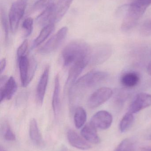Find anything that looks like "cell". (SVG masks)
I'll use <instances>...</instances> for the list:
<instances>
[{
    "mask_svg": "<svg viewBox=\"0 0 151 151\" xmlns=\"http://www.w3.org/2000/svg\"><path fill=\"white\" fill-rule=\"evenodd\" d=\"M107 73L99 71H92L81 77L75 82L69 89V98L71 108H72L78 99L85 90L95 87L106 80Z\"/></svg>",
    "mask_w": 151,
    "mask_h": 151,
    "instance_id": "obj_1",
    "label": "cell"
},
{
    "mask_svg": "<svg viewBox=\"0 0 151 151\" xmlns=\"http://www.w3.org/2000/svg\"><path fill=\"white\" fill-rule=\"evenodd\" d=\"M90 49L88 45L82 41H74L67 44L62 51L63 65L65 67L83 61H90Z\"/></svg>",
    "mask_w": 151,
    "mask_h": 151,
    "instance_id": "obj_2",
    "label": "cell"
},
{
    "mask_svg": "<svg viewBox=\"0 0 151 151\" xmlns=\"http://www.w3.org/2000/svg\"><path fill=\"white\" fill-rule=\"evenodd\" d=\"M147 8L148 7L145 6L129 4L127 11L121 24L122 31L128 32L135 27Z\"/></svg>",
    "mask_w": 151,
    "mask_h": 151,
    "instance_id": "obj_3",
    "label": "cell"
},
{
    "mask_svg": "<svg viewBox=\"0 0 151 151\" xmlns=\"http://www.w3.org/2000/svg\"><path fill=\"white\" fill-rule=\"evenodd\" d=\"M27 0H16L12 5L9 14L10 28L12 33L17 32L20 20L24 15Z\"/></svg>",
    "mask_w": 151,
    "mask_h": 151,
    "instance_id": "obj_4",
    "label": "cell"
},
{
    "mask_svg": "<svg viewBox=\"0 0 151 151\" xmlns=\"http://www.w3.org/2000/svg\"><path fill=\"white\" fill-rule=\"evenodd\" d=\"M67 32L68 28L66 27L59 29L55 35L39 50V53L46 55L56 50L65 39Z\"/></svg>",
    "mask_w": 151,
    "mask_h": 151,
    "instance_id": "obj_5",
    "label": "cell"
},
{
    "mask_svg": "<svg viewBox=\"0 0 151 151\" xmlns=\"http://www.w3.org/2000/svg\"><path fill=\"white\" fill-rule=\"evenodd\" d=\"M113 94L112 90L108 87H103L97 90L88 99V106L90 109H94L109 100Z\"/></svg>",
    "mask_w": 151,
    "mask_h": 151,
    "instance_id": "obj_6",
    "label": "cell"
},
{
    "mask_svg": "<svg viewBox=\"0 0 151 151\" xmlns=\"http://www.w3.org/2000/svg\"><path fill=\"white\" fill-rule=\"evenodd\" d=\"M113 122V116L109 112L100 111L91 118L90 123L96 129L105 130L110 127Z\"/></svg>",
    "mask_w": 151,
    "mask_h": 151,
    "instance_id": "obj_7",
    "label": "cell"
},
{
    "mask_svg": "<svg viewBox=\"0 0 151 151\" xmlns=\"http://www.w3.org/2000/svg\"><path fill=\"white\" fill-rule=\"evenodd\" d=\"M151 106V95L144 92L137 94L129 108L128 112L135 114Z\"/></svg>",
    "mask_w": 151,
    "mask_h": 151,
    "instance_id": "obj_8",
    "label": "cell"
},
{
    "mask_svg": "<svg viewBox=\"0 0 151 151\" xmlns=\"http://www.w3.org/2000/svg\"><path fill=\"white\" fill-rule=\"evenodd\" d=\"M73 0H59L53 4L51 24H55L59 22L70 8Z\"/></svg>",
    "mask_w": 151,
    "mask_h": 151,
    "instance_id": "obj_9",
    "label": "cell"
},
{
    "mask_svg": "<svg viewBox=\"0 0 151 151\" xmlns=\"http://www.w3.org/2000/svg\"><path fill=\"white\" fill-rule=\"evenodd\" d=\"M89 63V62L88 61L83 60L77 62L71 66L66 82L65 89H70L73 85L77 81L78 76L81 73Z\"/></svg>",
    "mask_w": 151,
    "mask_h": 151,
    "instance_id": "obj_10",
    "label": "cell"
},
{
    "mask_svg": "<svg viewBox=\"0 0 151 151\" xmlns=\"http://www.w3.org/2000/svg\"><path fill=\"white\" fill-rule=\"evenodd\" d=\"M112 50L108 46H101L91 50L90 61L93 64L98 65L105 62L111 54Z\"/></svg>",
    "mask_w": 151,
    "mask_h": 151,
    "instance_id": "obj_11",
    "label": "cell"
},
{
    "mask_svg": "<svg viewBox=\"0 0 151 151\" xmlns=\"http://www.w3.org/2000/svg\"><path fill=\"white\" fill-rule=\"evenodd\" d=\"M49 74V66L47 65L41 76L36 89V99L38 104L40 105H42L45 96L46 88L48 81Z\"/></svg>",
    "mask_w": 151,
    "mask_h": 151,
    "instance_id": "obj_12",
    "label": "cell"
},
{
    "mask_svg": "<svg viewBox=\"0 0 151 151\" xmlns=\"http://www.w3.org/2000/svg\"><path fill=\"white\" fill-rule=\"evenodd\" d=\"M17 86L15 79L11 76L0 88L1 103L4 100H10L17 91Z\"/></svg>",
    "mask_w": 151,
    "mask_h": 151,
    "instance_id": "obj_13",
    "label": "cell"
},
{
    "mask_svg": "<svg viewBox=\"0 0 151 151\" xmlns=\"http://www.w3.org/2000/svg\"><path fill=\"white\" fill-rule=\"evenodd\" d=\"M67 137L70 144L76 149L86 150L91 148L88 142L74 130H69L67 132Z\"/></svg>",
    "mask_w": 151,
    "mask_h": 151,
    "instance_id": "obj_14",
    "label": "cell"
},
{
    "mask_svg": "<svg viewBox=\"0 0 151 151\" xmlns=\"http://www.w3.org/2000/svg\"><path fill=\"white\" fill-rule=\"evenodd\" d=\"M82 136L89 142L98 144L100 139L98 134L97 129L90 123L85 125L81 131Z\"/></svg>",
    "mask_w": 151,
    "mask_h": 151,
    "instance_id": "obj_15",
    "label": "cell"
},
{
    "mask_svg": "<svg viewBox=\"0 0 151 151\" xmlns=\"http://www.w3.org/2000/svg\"><path fill=\"white\" fill-rule=\"evenodd\" d=\"M21 84L24 87L28 85V73L29 60L26 55L17 59Z\"/></svg>",
    "mask_w": 151,
    "mask_h": 151,
    "instance_id": "obj_16",
    "label": "cell"
},
{
    "mask_svg": "<svg viewBox=\"0 0 151 151\" xmlns=\"http://www.w3.org/2000/svg\"><path fill=\"white\" fill-rule=\"evenodd\" d=\"M60 81L58 74L55 79L54 92L52 99V106L55 117H57L60 110Z\"/></svg>",
    "mask_w": 151,
    "mask_h": 151,
    "instance_id": "obj_17",
    "label": "cell"
},
{
    "mask_svg": "<svg viewBox=\"0 0 151 151\" xmlns=\"http://www.w3.org/2000/svg\"><path fill=\"white\" fill-rule=\"evenodd\" d=\"M54 29H55L54 24H50L43 27L39 35L34 40L31 47V49H34L43 43L52 33Z\"/></svg>",
    "mask_w": 151,
    "mask_h": 151,
    "instance_id": "obj_18",
    "label": "cell"
},
{
    "mask_svg": "<svg viewBox=\"0 0 151 151\" xmlns=\"http://www.w3.org/2000/svg\"><path fill=\"white\" fill-rule=\"evenodd\" d=\"M140 81L139 75L136 73L130 72L123 74L121 79V84L126 87L131 88L135 87Z\"/></svg>",
    "mask_w": 151,
    "mask_h": 151,
    "instance_id": "obj_19",
    "label": "cell"
},
{
    "mask_svg": "<svg viewBox=\"0 0 151 151\" xmlns=\"http://www.w3.org/2000/svg\"><path fill=\"white\" fill-rule=\"evenodd\" d=\"M29 136L32 142L37 145H41L42 138L38 128L37 121L35 119L31 120L29 124Z\"/></svg>",
    "mask_w": 151,
    "mask_h": 151,
    "instance_id": "obj_20",
    "label": "cell"
},
{
    "mask_svg": "<svg viewBox=\"0 0 151 151\" xmlns=\"http://www.w3.org/2000/svg\"><path fill=\"white\" fill-rule=\"evenodd\" d=\"M53 4L46 8L36 19L37 23L42 26H45L51 24Z\"/></svg>",
    "mask_w": 151,
    "mask_h": 151,
    "instance_id": "obj_21",
    "label": "cell"
},
{
    "mask_svg": "<svg viewBox=\"0 0 151 151\" xmlns=\"http://www.w3.org/2000/svg\"><path fill=\"white\" fill-rule=\"evenodd\" d=\"M87 114L86 111L82 107H78L74 112V125L76 128L80 129L83 127L87 121Z\"/></svg>",
    "mask_w": 151,
    "mask_h": 151,
    "instance_id": "obj_22",
    "label": "cell"
},
{
    "mask_svg": "<svg viewBox=\"0 0 151 151\" xmlns=\"http://www.w3.org/2000/svg\"><path fill=\"white\" fill-rule=\"evenodd\" d=\"M136 150L135 141L133 138H127L123 140L114 151H135Z\"/></svg>",
    "mask_w": 151,
    "mask_h": 151,
    "instance_id": "obj_23",
    "label": "cell"
},
{
    "mask_svg": "<svg viewBox=\"0 0 151 151\" xmlns=\"http://www.w3.org/2000/svg\"><path fill=\"white\" fill-rule=\"evenodd\" d=\"M134 121L133 114L128 112L123 117L120 123V130L121 133L126 132L132 126Z\"/></svg>",
    "mask_w": 151,
    "mask_h": 151,
    "instance_id": "obj_24",
    "label": "cell"
},
{
    "mask_svg": "<svg viewBox=\"0 0 151 151\" xmlns=\"http://www.w3.org/2000/svg\"><path fill=\"white\" fill-rule=\"evenodd\" d=\"M22 28L24 32L25 37L30 36L33 32V19L31 17H27L23 21Z\"/></svg>",
    "mask_w": 151,
    "mask_h": 151,
    "instance_id": "obj_25",
    "label": "cell"
},
{
    "mask_svg": "<svg viewBox=\"0 0 151 151\" xmlns=\"http://www.w3.org/2000/svg\"><path fill=\"white\" fill-rule=\"evenodd\" d=\"M1 21L2 26L4 31L5 41L6 43H8L9 40V26L10 27L9 20L7 18V16L5 12L1 10Z\"/></svg>",
    "mask_w": 151,
    "mask_h": 151,
    "instance_id": "obj_26",
    "label": "cell"
},
{
    "mask_svg": "<svg viewBox=\"0 0 151 151\" xmlns=\"http://www.w3.org/2000/svg\"><path fill=\"white\" fill-rule=\"evenodd\" d=\"M2 131L5 140L8 141H14L16 140V135L7 122L4 124Z\"/></svg>",
    "mask_w": 151,
    "mask_h": 151,
    "instance_id": "obj_27",
    "label": "cell"
},
{
    "mask_svg": "<svg viewBox=\"0 0 151 151\" xmlns=\"http://www.w3.org/2000/svg\"><path fill=\"white\" fill-rule=\"evenodd\" d=\"M52 0H39L36 1L32 7L33 11L40 10L46 9L52 4Z\"/></svg>",
    "mask_w": 151,
    "mask_h": 151,
    "instance_id": "obj_28",
    "label": "cell"
},
{
    "mask_svg": "<svg viewBox=\"0 0 151 151\" xmlns=\"http://www.w3.org/2000/svg\"><path fill=\"white\" fill-rule=\"evenodd\" d=\"M29 60V68L28 73V84L33 80L36 68H37V63L36 60L33 57H32Z\"/></svg>",
    "mask_w": 151,
    "mask_h": 151,
    "instance_id": "obj_29",
    "label": "cell"
},
{
    "mask_svg": "<svg viewBox=\"0 0 151 151\" xmlns=\"http://www.w3.org/2000/svg\"><path fill=\"white\" fill-rule=\"evenodd\" d=\"M28 41L27 40H25L19 47L17 53V59L24 56L26 55V52L28 48Z\"/></svg>",
    "mask_w": 151,
    "mask_h": 151,
    "instance_id": "obj_30",
    "label": "cell"
},
{
    "mask_svg": "<svg viewBox=\"0 0 151 151\" xmlns=\"http://www.w3.org/2000/svg\"><path fill=\"white\" fill-rule=\"evenodd\" d=\"M142 32L145 35H151V20L144 24L142 27Z\"/></svg>",
    "mask_w": 151,
    "mask_h": 151,
    "instance_id": "obj_31",
    "label": "cell"
},
{
    "mask_svg": "<svg viewBox=\"0 0 151 151\" xmlns=\"http://www.w3.org/2000/svg\"><path fill=\"white\" fill-rule=\"evenodd\" d=\"M130 3L148 7L151 4V0H130Z\"/></svg>",
    "mask_w": 151,
    "mask_h": 151,
    "instance_id": "obj_32",
    "label": "cell"
},
{
    "mask_svg": "<svg viewBox=\"0 0 151 151\" xmlns=\"http://www.w3.org/2000/svg\"><path fill=\"white\" fill-rule=\"evenodd\" d=\"M6 65V60L5 58H3L0 63V73L1 74L5 70Z\"/></svg>",
    "mask_w": 151,
    "mask_h": 151,
    "instance_id": "obj_33",
    "label": "cell"
},
{
    "mask_svg": "<svg viewBox=\"0 0 151 151\" xmlns=\"http://www.w3.org/2000/svg\"><path fill=\"white\" fill-rule=\"evenodd\" d=\"M135 151H151V146L144 148H140L138 150H136Z\"/></svg>",
    "mask_w": 151,
    "mask_h": 151,
    "instance_id": "obj_34",
    "label": "cell"
},
{
    "mask_svg": "<svg viewBox=\"0 0 151 151\" xmlns=\"http://www.w3.org/2000/svg\"><path fill=\"white\" fill-rule=\"evenodd\" d=\"M147 71H148V73L151 75V61L148 65V67H147Z\"/></svg>",
    "mask_w": 151,
    "mask_h": 151,
    "instance_id": "obj_35",
    "label": "cell"
},
{
    "mask_svg": "<svg viewBox=\"0 0 151 151\" xmlns=\"http://www.w3.org/2000/svg\"><path fill=\"white\" fill-rule=\"evenodd\" d=\"M0 151H7L4 149L3 147L1 145L0 146Z\"/></svg>",
    "mask_w": 151,
    "mask_h": 151,
    "instance_id": "obj_36",
    "label": "cell"
}]
</instances>
